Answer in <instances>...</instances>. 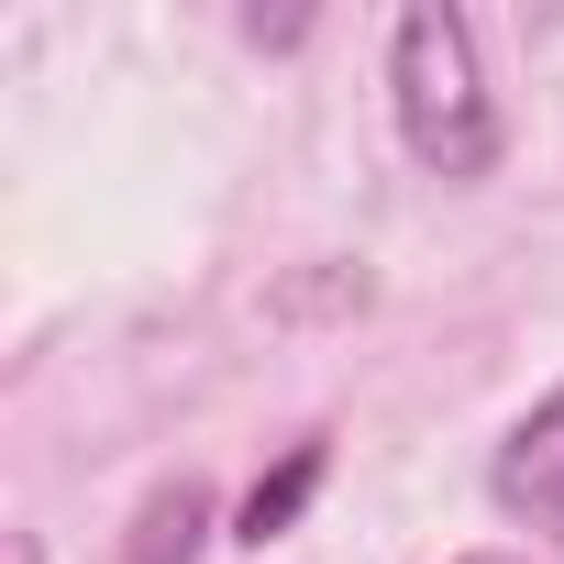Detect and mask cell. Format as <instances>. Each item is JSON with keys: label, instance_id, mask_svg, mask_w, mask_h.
Here are the masks:
<instances>
[{"label": "cell", "instance_id": "4", "mask_svg": "<svg viewBox=\"0 0 564 564\" xmlns=\"http://www.w3.org/2000/svg\"><path fill=\"white\" fill-rule=\"evenodd\" d=\"M199 531H210V487H199V476H166V487L133 509L122 564H199Z\"/></svg>", "mask_w": 564, "mask_h": 564}, {"label": "cell", "instance_id": "3", "mask_svg": "<svg viewBox=\"0 0 564 564\" xmlns=\"http://www.w3.org/2000/svg\"><path fill=\"white\" fill-rule=\"evenodd\" d=\"M322 476H333V443H322V432H300L289 454H276V476H254V487H243V520H232V531L265 553L276 531H289V520L311 509V487H322Z\"/></svg>", "mask_w": 564, "mask_h": 564}, {"label": "cell", "instance_id": "1", "mask_svg": "<svg viewBox=\"0 0 564 564\" xmlns=\"http://www.w3.org/2000/svg\"><path fill=\"white\" fill-rule=\"evenodd\" d=\"M388 100H399V144L432 177H487L498 166V111L476 78V23L443 0H410L388 34Z\"/></svg>", "mask_w": 564, "mask_h": 564}, {"label": "cell", "instance_id": "5", "mask_svg": "<svg viewBox=\"0 0 564 564\" xmlns=\"http://www.w3.org/2000/svg\"><path fill=\"white\" fill-rule=\"evenodd\" d=\"M465 564H509V553H465Z\"/></svg>", "mask_w": 564, "mask_h": 564}, {"label": "cell", "instance_id": "2", "mask_svg": "<svg viewBox=\"0 0 564 564\" xmlns=\"http://www.w3.org/2000/svg\"><path fill=\"white\" fill-rule=\"evenodd\" d=\"M487 487H498V509L509 520H531V531H564V388L498 443V465H487Z\"/></svg>", "mask_w": 564, "mask_h": 564}]
</instances>
